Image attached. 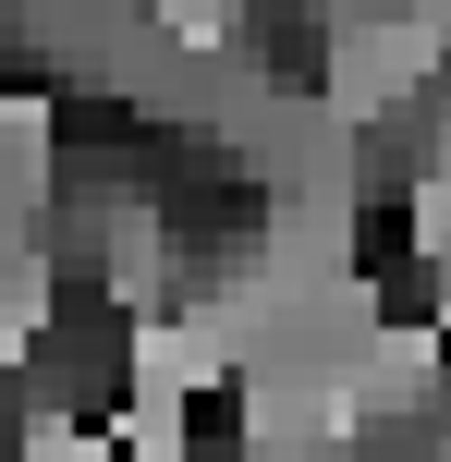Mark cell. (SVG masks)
Masks as SVG:
<instances>
[{
  "instance_id": "1",
  "label": "cell",
  "mask_w": 451,
  "mask_h": 462,
  "mask_svg": "<svg viewBox=\"0 0 451 462\" xmlns=\"http://www.w3.org/2000/svg\"><path fill=\"white\" fill-rule=\"evenodd\" d=\"M403 244L428 255V268L451 255V159H428V171H415V183H403Z\"/></svg>"
}]
</instances>
